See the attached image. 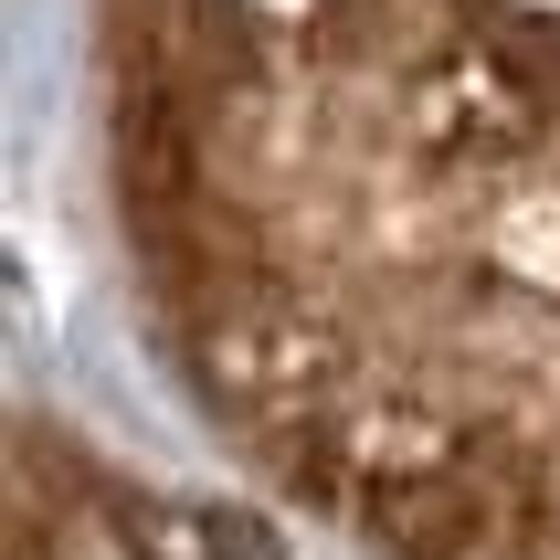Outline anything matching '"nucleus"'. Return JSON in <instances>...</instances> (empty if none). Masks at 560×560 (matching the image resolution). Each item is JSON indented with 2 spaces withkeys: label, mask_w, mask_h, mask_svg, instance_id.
<instances>
[{
  "label": "nucleus",
  "mask_w": 560,
  "mask_h": 560,
  "mask_svg": "<svg viewBox=\"0 0 560 560\" xmlns=\"http://www.w3.org/2000/svg\"><path fill=\"white\" fill-rule=\"evenodd\" d=\"M22 560H265V550L180 498H138V487H95V476H74V498H54L43 455H32Z\"/></svg>",
  "instance_id": "1"
}]
</instances>
